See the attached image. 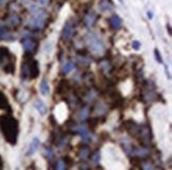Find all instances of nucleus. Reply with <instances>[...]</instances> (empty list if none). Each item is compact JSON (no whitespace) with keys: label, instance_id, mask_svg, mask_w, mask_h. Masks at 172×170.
I'll list each match as a JSON object with an SVG mask.
<instances>
[{"label":"nucleus","instance_id":"nucleus-20","mask_svg":"<svg viewBox=\"0 0 172 170\" xmlns=\"http://www.w3.org/2000/svg\"><path fill=\"white\" fill-rule=\"evenodd\" d=\"M65 167H66V165H65V163L63 161H59L56 163V169L63 170V169H65Z\"/></svg>","mask_w":172,"mask_h":170},{"label":"nucleus","instance_id":"nucleus-3","mask_svg":"<svg viewBox=\"0 0 172 170\" xmlns=\"http://www.w3.org/2000/svg\"><path fill=\"white\" fill-rule=\"evenodd\" d=\"M21 72H22V77L24 78H36L40 72V69H38V64L36 61L32 60L31 62L29 63H24L22 65V69H21Z\"/></svg>","mask_w":172,"mask_h":170},{"label":"nucleus","instance_id":"nucleus-12","mask_svg":"<svg viewBox=\"0 0 172 170\" xmlns=\"http://www.w3.org/2000/svg\"><path fill=\"white\" fill-rule=\"evenodd\" d=\"M95 21H96L95 14H88V15L85 17V20H84V22H85V24H86L87 28H91V27H94Z\"/></svg>","mask_w":172,"mask_h":170},{"label":"nucleus","instance_id":"nucleus-26","mask_svg":"<svg viewBox=\"0 0 172 170\" xmlns=\"http://www.w3.org/2000/svg\"><path fill=\"white\" fill-rule=\"evenodd\" d=\"M5 29V26H3V24L1 21H0V31H2V30Z\"/></svg>","mask_w":172,"mask_h":170},{"label":"nucleus","instance_id":"nucleus-14","mask_svg":"<svg viewBox=\"0 0 172 170\" xmlns=\"http://www.w3.org/2000/svg\"><path fill=\"white\" fill-rule=\"evenodd\" d=\"M73 68H75V63H73L72 61H68V62H66L64 65H63L62 71L64 73H68V72H70Z\"/></svg>","mask_w":172,"mask_h":170},{"label":"nucleus","instance_id":"nucleus-7","mask_svg":"<svg viewBox=\"0 0 172 170\" xmlns=\"http://www.w3.org/2000/svg\"><path fill=\"white\" fill-rule=\"evenodd\" d=\"M40 141L38 138H33V140L31 141V144L29 146L28 150H27V155H32L38 148H40Z\"/></svg>","mask_w":172,"mask_h":170},{"label":"nucleus","instance_id":"nucleus-23","mask_svg":"<svg viewBox=\"0 0 172 170\" xmlns=\"http://www.w3.org/2000/svg\"><path fill=\"white\" fill-rule=\"evenodd\" d=\"M133 48H135V49H139V48H140V43L137 42V40L133 42Z\"/></svg>","mask_w":172,"mask_h":170},{"label":"nucleus","instance_id":"nucleus-11","mask_svg":"<svg viewBox=\"0 0 172 170\" xmlns=\"http://www.w3.org/2000/svg\"><path fill=\"white\" fill-rule=\"evenodd\" d=\"M34 106H35V108L38 111V113H40V115H46L47 106L45 105V103L43 101H40V100H36L35 103H34Z\"/></svg>","mask_w":172,"mask_h":170},{"label":"nucleus","instance_id":"nucleus-22","mask_svg":"<svg viewBox=\"0 0 172 170\" xmlns=\"http://www.w3.org/2000/svg\"><path fill=\"white\" fill-rule=\"evenodd\" d=\"M87 156H88V150H87V149L81 151V157H82V159H86Z\"/></svg>","mask_w":172,"mask_h":170},{"label":"nucleus","instance_id":"nucleus-2","mask_svg":"<svg viewBox=\"0 0 172 170\" xmlns=\"http://www.w3.org/2000/svg\"><path fill=\"white\" fill-rule=\"evenodd\" d=\"M0 66L7 72H13L14 63L12 61V55L9 49L5 47H0Z\"/></svg>","mask_w":172,"mask_h":170},{"label":"nucleus","instance_id":"nucleus-9","mask_svg":"<svg viewBox=\"0 0 172 170\" xmlns=\"http://www.w3.org/2000/svg\"><path fill=\"white\" fill-rule=\"evenodd\" d=\"M75 130L82 135V138H83L84 141H88L91 139V136H89V132L88 130L86 129V127H77Z\"/></svg>","mask_w":172,"mask_h":170},{"label":"nucleus","instance_id":"nucleus-17","mask_svg":"<svg viewBox=\"0 0 172 170\" xmlns=\"http://www.w3.org/2000/svg\"><path fill=\"white\" fill-rule=\"evenodd\" d=\"M8 21H9V24H11V26H17V24L20 22V19H19V17H18V16L14 15V16H11Z\"/></svg>","mask_w":172,"mask_h":170},{"label":"nucleus","instance_id":"nucleus-25","mask_svg":"<svg viewBox=\"0 0 172 170\" xmlns=\"http://www.w3.org/2000/svg\"><path fill=\"white\" fill-rule=\"evenodd\" d=\"M98 156H99V154H96L95 156H94V163H98Z\"/></svg>","mask_w":172,"mask_h":170},{"label":"nucleus","instance_id":"nucleus-19","mask_svg":"<svg viewBox=\"0 0 172 170\" xmlns=\"http://www.w3.org/2000/svg\"><path fill=\"white\" fill-rule=\"evenodd\" d=\"M135 153H136L138 156H146V155L148 154V151H147L146 149H138V150L135 151Z\"/></svg>","mask_w":172,"mask_h":170},{"label":"nucleus","instance_id":"nucleus-1","mask_svg":"<svg viewBox=\"0 0 172 170\" xmlns=\"http://www.w3.org/2000/svg\"><path fill=\"white\" fill-rule=\"evenodd\" d=\"M0 129L5 135V138L10 144H16L18 136V122L10 115H3L0 117Z\"/></svg>","mask_w":172,"mask_h":170},{"label":"nucleus","instance_id":"nucleus-21","mask_svg":"<svg viewBox=\"0 0 172 170\" xmlns=\"http://www.w3.org/2000/svg\"><path fill=\"white\" fill-rule=\"evenodd\" d=\"M154 54H155V58H156V61H157V62H159V63L163 62V60H161V55L159 54L158 50H155V51H154Z\"/></svg>","mask_w":172,"mask_h":170},{"label":"nucleus","instance_id":"nucleus-18","mask_svg":"<svg viewBox=\"0 0 172 170\" xmlns=\"http://www.w3.org/2000/svg\"><path fill=\"white\" fill-rule=\"evenodd\" d=\"M44 154L46 155L47 157H48V159H52L53 156H54V153H53V151L51 150L50 148H46L44 150Z\"/></svg>","mask_w":172,"mask_h":170},{"label":"nucleus","instance_id":"nucleus-16","mask_svg":"<svg viewBox=\"0 0 172 170\" xmlns=\"http://www.w3.org/2000/svg\"><path fill=\"white\" fill-rule=\"evenodd\" d=\"M89 115V111L88 108H83L80 111V113L78 114V119L79 120H85L86 118L88 117Z\"/></svg>","mask_w":172,"mask_h":170},{"label":"nucleus","instance_id":"nucleus-6","mask_svg":"<svg viewBox=\"0 0 172 170\" xmlns=\"http://www.w3.org/2000/svg\"><path fill=\"white\" fill-rule=\"evenodd\" d=\"M110 24L114 30H118L121 28L122 26V20L119 16L117 15H113L112 17L110 18Z\"/></svg>","mask_w":172,"mask_h":170},{"label":"nucleus","instance_id":"nucleus-5","mask_svg":"<svg viewBox=\"0 0 172 170\" xmlns=\"http://www.w3.org/2000/svg\"><path fill=\"white\" fill-rule=\"evenodd\" d=\"M72 35H73V27L70 21H67L64 27V30H63V38L65 40H68L72 37Z\"/></svg>","mask_w":172,"mask_h":170},{"label":"nucleus","instance_id":"nucleus-15","mask_svg":"<svg viewBox=\"0 0 172 170\" xmlns=\"http://www.w3.org/2000/svg\"><path fill=\"white\" fill-rule=\"evenodd\" d=\"M100 9L102 10V11H110L112 10V5H110V2H108L107 0H102L101 2H100L99 5Z\"/></svg>","mask_w":172,"mask_h":170},{"label":"nucleus","instance_id":"nucleus-8","mask_svg":"<svg viewBox=\"0 0 172 170\" xmlns=\"http://www.w3.org/2000/svg\"><path fill=\"white\" fill-rule=\"evenodd\" d=\"M22 46H24L26 51L31 52V51H33L34 48H35V43H34V40H32L31 38H26V40H22Z\"/></svg>","mask_w":172,"mask_h":170},{"label":"nucleus","instance_id":"nucleus-13","mask_svg":"<svg viewBox=\"0 0 172 170\" xmlns=\"http://www.w3.org/2000/svg\"><path fill=\"white\" fill-rule=\"evenodd\" d=\"M0 108L1 110H8V108H10L9 101H8L7 97L1 91H0Z\"/></svg>","mask_w":172,"mask_h":170},{"label":"nucleus","instance_id":"nucleus-4","mask_svg":"<svg viewBox=\"0 0 172 170\" xmlns=\"http://www.w3.org/2000/svg\"><path fill=\"white\" fill-rule=\"evenodd\" d=\"M87 40H88L89 47H91L95 52H99V51H102L104 49L103 44H102V43L100 42V40H98L95 35H93V34H91V35H88Z\"/></svg>","mask_w":172,"mask_h":170},{"label":"nucleus","instance_id":"nucleus-24","mask_svg":"<svg viewBox=\"0 0 172 170\" xmlns=\"http://www.w3.org/2000/svg\"><path fill=\"white\" fill-rule=\"evenodd\" d=\"M38 3H40L43 5H48V0H38Z\"/></svg>","mask_w":172,"mask_h":170},{"label":"nucleus","instance_id":"nucleus-10","mask_svg":"<svg viewBox=\"0 0 172 170\" xmlns=\"http://www.w3.org/2000/svg\"><path fill=\"white\" fill-rule=\"evenodd\" d=\"M40 93L42 95L47 96L49 95L50 93V88H49V83L46 79H43L42 82H40Z\"/></svg>","mask_w":172,"mask_h":170}]
</instances>
